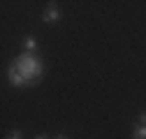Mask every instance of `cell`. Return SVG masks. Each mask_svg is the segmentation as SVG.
Returning a JSON list of instances; mask_svg holds the SVG:
<instances>
[{
	"label": "cell",
	"instance_id": "7a4b0ae2",
	"mask_svg": "<svg viewBox=\"0 0 146 139\" xmlns=\"http://www.w3.org/2000/svg\"><path fill=\"white\" fill-rule=\"evenodd\" d=\"M44 21H46V23H58V21H60V9H58L56 3H51V5L44 9Z\"/></svg>",
	"mask_w": 146,
	"mask_h": 139
},
{
	"label": "cell",
	"instance_id": "3957f363",
	"mask_svg": "<svg viewBox=\"0 0 146 139\" xmlns=\"http://www.w3.org/2000/svg\"><path fill=\"white\" fill-rule=\"evenodd\" d=\"M23 44L28 49V54H35V49H37V40H35V35H26L23 37Z\"/></svg>",
	"mask_w": 146,
	"mask_h": 139
},
{
	"label": "cell",
	"instance_id": "52a82bcc",
	"mask_svg": "<svg viewBox=\"0 0 146 139\" xmlns=\"http://www.w3.org/2000/svg\"><path fill=\"white\" fill-rule=\"evenodd\" d=\"M53 139H70V134H65V132H58V134L53 137Z\"/></svg>",
	"mask_w": 146,
	"mask_h": 139
},
{
	"label": "cell",
	"instance_id": "6da1fadb",
	"mask_svg": "<svg viewBox=\"0 0 146 139\" xmlns=\"http://www.w3.org/2000/svg\"><path fill=\"white\" fill-rule=\"evenodd\" d=\"M12 70H16V72L26 79V86H33V83H37L40 77L44 74V63L35 54H23L19 58H14Z\"/></svg>",
	"mask_w": 146,
	"mask_h": 139
},
{
	"label": "cell",
	"instance_id": "277c9868",
	"mask_svg": "<svg viewBox=\"0 0 146 139\" xmlns=\"http://www.w3.org/2000/svg\"><path fill=\"white\" fill-rule=\"evenodd\" d=\"M132 139H146V125H135Z\"/></svg>",
	"mask_w": 146,
	"mask_h": 139
},
{
	"label": "cell",
	"instance_id": "ba28073f",
	"mask_svg": "<svg viewBox=\"0 0 146 139\" xmlns=\"http://www.w3.org/2000/svg\"><path fill=\"white\" fill-rule=\"evenodd\" d=\"M35 139H49L46 134H37V137H35Z\"/></svg>",
	"mask_w": 146,
	"mask_h": 139
},
{
	"label": "cell",
	"instance_id": "8992f818",
	"mask_svg": "<svg viewBox=\"0 0 146 139\" xmlns=\"http://www.w3.org/2000/svg\"><path fill=\"white\" fill-rule=\"evenodd\" d=\"M137 125H146V111H141V114H139V118H137Z\"/></svg>",
	"mask_w": 146,
	"mask_h": 139
},
{
	"label": "cell",
	"instance_id": "5b68a950",
	"mask_svg": "<svg viewBox=\"0 0 146 139\" xmlns=\"http://www.w3.org/2000/svg\"><path fill=\"white\" fill-rule=\"evenodd\" d=\"M7 139H23V134H21V130H12L7 134Z\"/></svg>",
	"mask_w": 146,
	"mask_h": 139
}]
</instances>
